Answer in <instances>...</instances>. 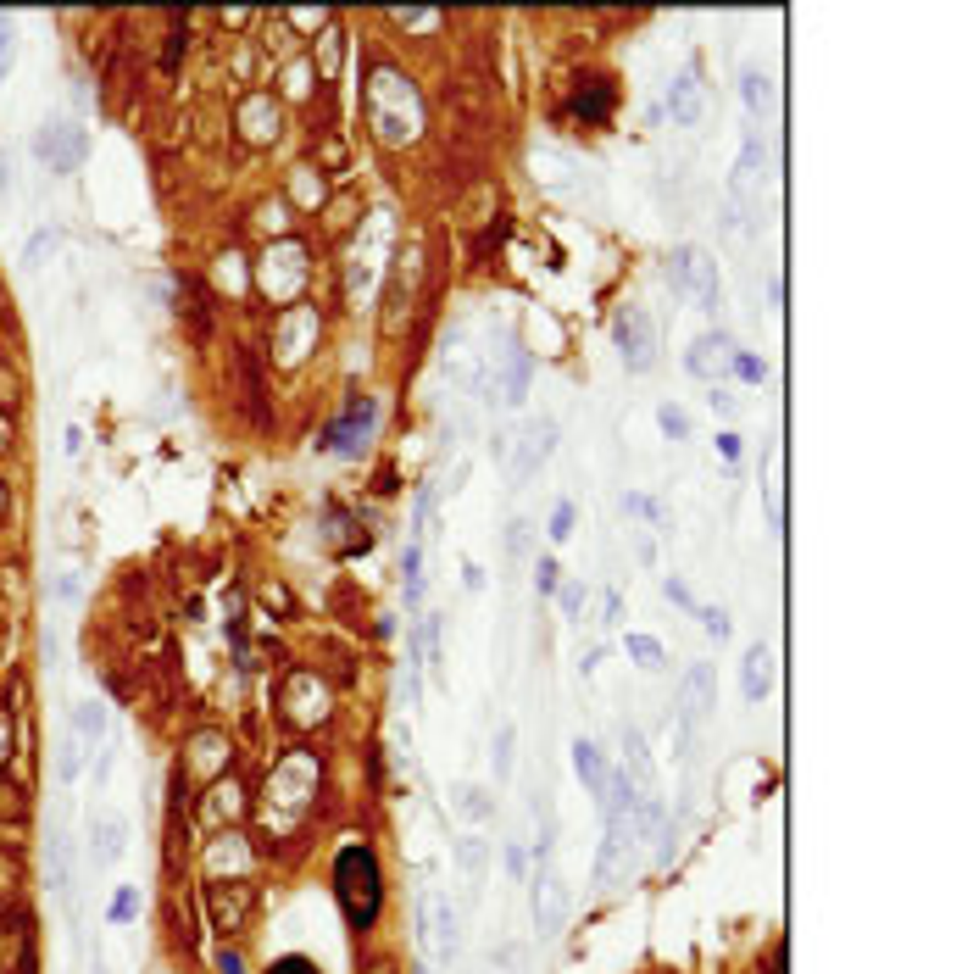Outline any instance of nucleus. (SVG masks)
I'll return each mask as SVG.
<instances>
[{
    "mask_svg": "<svg viewBox=\"0 0 962 974\" xmlns=\"http://www.w3.org/2000/svg\"><path fill=\"white\" fill-rule=\"evenodd\" d=\"M362 107H367V129L379 134V145H412L423 134V100H417L412 78L395 67H373Z\"/></svg>",
    "mask_w": 962,
    "mask_h": 974,
    "instance_id": "f257e3e1",
    "label": "nucleus"
},
{
    "mask_svg": "<svg viewBox=\"0 0 962 974\" xmlns=\"http://www.w3.org/2000/svg\"><path fill=\"white\" fill-rule=\"evenodd\" d=\"M334 897H340V914H345L351 930H373V924H379L384 875H379L373 846H345V852L334 858Z\"/></svg>",
    "mask_w": 962,
    "mask_h": 974,
    "instance_id": "f03ea898",
    "label": "nucleus"
},
{
    "mask_svg": "<svg viewBox=\"0 0 962 974\" xmlns=\"http://www.w3.org/2000/svg\"><path fill=\"white\" fill-rule=\"evenodd\" d=\"M612 340H618V357H623V368H629V373H651L657 368V323H651L645 306H635V301L618 306Z\"/></svg>",
    "mask_w": 962,
    "mask_h": 974,
    "instance_id": "7ed1b4c3",
    "label": "nucleus"
},
{
    "mask_svg": "<svg viewBox=\"0 0 962 974\" xmlns=\"http://www.w3.org/2000/svg\"><path fill=\"white\" fill-rule=\"evenodd\" d=\"M674 708H679V724H684V730H696V724L718 708V669H713V662H690V669L679 674Z\"/></svg>",
    "mask_w": 962,
    "mask_h": 974,
    "instance_id": "20e7f679",
    "label": "nucleus"
},
{
    "mask_svg": "<svg viewBox=\"0 0 962 974\" xmlns=\"http://www.w3.org/2000/svg\"><path fill=\"white\" fill-rule=\"evenodd\" d=\"M568 914H573L568 880H556L551 868H540L534 875V930L540 936H562V930H568Z\"/></svg>",
    "mask_w": 962,
    "mask_h": 974,
    "instance_id": "39448f33",
    "label": "nucleus"
},
{
    "mask_svg": "<svg viewBox=\"0 0 962 974\" xmlns=\"http://www.w3.org/2000/svg\"><path fill=\"white\" fill-rule=\"evenodd\" d=\"M373 424H379V407L357 396V401L345 407V418H340V424H328V429H323V440H318V446H323V451H340V457H357V451L367 446Z\"/></svg>",
    "mask_w": 962,
    "mask_h": 974,
    "instance_id": "423d86ee",
    "label": "nucleus"
},
{
    "mask_svg": "<svg viewBox=\"0 0 962 974\" xmlns=\"http://www.w3.org/2000/svg\"><path fill=\"white\" fill-rule=\"evenodd\" d=\"M529 373H534V351L523 340H512L507 351H501V379H490L485 401H495V390H501L507 407H523V396H529Z\"/></svg>",
    "mask_w": 962,
    "mask_h": 974,
    "instance_id": "0eeeda50",
    "label": "nucleus"
},
{
    "mask_svg": "<svg viewBox=\"0 0 962 974\" xmlns=\"http://www.w3.org/2000/svg\"><path fill=\"white\" fill-rule=\"evenodd\" d=\"M83 129H73V123H45V129H39V139H34V151H39V162H51L56 173H73L78 162H83Z\"/></svg>",
    "mask_w": 962,
    "mask_h": 974,
    "instance_id": "6e6552de",
    "label": "nucleus"
},
{
    "mask_svg": "<svg viewBox=\"0 0 962 974\" xmlns=\"http://www.w3.org/2000/svg\"><path fill=\"white\" fill-rule=\"evenodd\" d=\"M551 451H556V424H551V418H534L529 429L517 434V463H512V485L534 479V473L551 463Z\"/></svg>",
    "mask_w": 962,
    "mask_h": 974,
    "instance_id": "1a4fd4ad",
    "label": "nucleus"
},
{
    "mask_svg": "<svg viewBox=\"0 0 962 974\" xmlns=\"http://www.w3.org/2000/svg\"><path fill=\"white\" fill-rule=\"evenodd\" d=\"M729 357H735V335H729V329H706V335L684 351V368L696 373V379L718 384V379H723V368H729Z\"/></svg>",
    "mask_w": 962,
    "mask_h": 974,
    "instance_id": "9d476101",
    "label": "nucleus"
},
{
    "mask_svg": "<svg viewBox=\"0 0 962 974\" xmlns=\"http://www.w3.org/2000/svg\"><path fill=\"white\" fill-rule=\"evenodd\" d=\"M311 785H318V769H311V757H284L273 774H267V796L284 802V807H306Z\"/></svg>",
    "mask_w": 962,
    "mask_h": 974,
    "instance_id": "9b49d317",
    "label": "nucleus"
},
{
    "mask_svg": "<svg viewBox=\"0 0 962 974\" xmlns=\"http://www.w3.org/2000/svg\"><path fill=\"white\" fill-rule=\"evenodd\" d=\"M667 112H674V123H679V129H696V123H701V112H706V95H701V78H696V67H684V73L674 78V90H667Z\"/></svg>",
    "mask_w": 962,
    "mask_h": 974,
    "instance_id": "f8f14e48",
    "label": "nucleus"
},
{
    "mask_svg": "<svg viewBox=\"0 0 962 974\" xmlns=\"http://www.w3.org/2000/svg\"><path fill=\"white\" fill-rule=\"evenodd\" d=\"M250 885H212V924L223 930V936H234V930L250 919Z\"/></svg>",
    "mask_w": 962,
    "mask_h": 974,
    "instance_id": "ddd939ff",
    "label": "nucleus"
},
{
    "mask_svg": "<svg viewBox=\"0 0 962 974\" xmlns=\"http://www.w3.org/2000/svg\"><path fill=\"white\" fill-rule=\"evenodd\" d=\"M429 919H434V930L423 941H434V952H440L446 963H456V952H462V919H456V907L440 902V897H429Z\"/></svg>",
    "mask_w": 962,
    "mask_h": 974,
    "instance_id": "4468645a",
    "label": "nucleus"
},
{
    "mask_svg": "<svg viewBox=\"0 0 962 974\" xmlns=\"http://www.w3.org/2000/svg\"><path fill=\"white\" fill-rule=\"evenodd\" d=\"M690 301H696L706 318H718V313H723V279H718V262L706 257V251H696V273H690Z\"/></svg>",
    "mask_w": 962,
    "mask_h": 974,
    "instance_id": "2eb2a0df",
    "label": "nucleus"
},
{
    "mask_svg": "<svg viewBox=\"0 0 962 974\" xmlns=\"http://www.w3.org/2000/svg\"><path fill=\"white\" fill-rule=\"evenodd\" d=\"M768 685H773V652L757 640V646H745V662H740V696L745 701H762Z\"/></svg>",
    "mask_w": 962,
    "mask_h": 974,
    "instance_id": "dca6fc26",
    "label": "nucleus"
},
{
    "mask_svg": "<svg viewBox=\"0 0 962 974\" xmlns=\"http://www.w3.org/2000/svg\"><path fill=\"white\" fill-rule=\"evenodd\" d=\"M573 774L584 780V791H590V796H601V791H606V763H601V746H595V740H584V735L573 740Z\"/></svg>",
    "mask_w": 962,
    "mask_h": 974,
    "instance_id": "f3484780",
    "label": "nucleus"
},
{
    "mask_svg": "<svg viewBox=\"0 0 962 974\" xmlns=\"http://www.w3.org/2000/svg\"><path fill=\"white\" fill-rule=\"evenodd\" d=\"M762 168H768V151H762V134H751V139L740 145V168H735V184H729V195H745L751 184L762 178Z\"/></svg>",
    "mask_w": 962,
    "mask_h": 974,
    "instance_id": "a211bd4d",
    "label": "nucleus"
},
{
    "mask_svg": "<svg viewBox=\"0 0 962 974\" xmlns=\"http://www.w3.org/2000/svg\"><path fill=\"white\" fill-rule=\"evenodd\" d=\"M451 807H456L462 819H473V824L495 819V796L485 791V785H456V791H451Z\"/></svg>",
    "mask_w": 962,
    "mask_h": 974,
    "instance_id": "6ab92c4d",
    "label": "nucleus"
},
{
    "mask_svg": "<svg viewBox=\"0 0 962 974\" xmlns=\"http://www.w3.org/2000/svg\"><path fill=\"white\" fill-rule=\"evenodd\" d=\"M240 123H245V134H250V139H273V134H279V112H273V100H267V95L245 100Z\"/></svg>",
    "mask_w": 962,
    "mask_h": 974,
    "instance_id": "aec40b11",
    "label": "nucleus"
},
{
    "mask_svg": "<svg viewBox=\"0 0 962 974\" xmlns=\"http://www.w3.org/2000/svg\"><path fill=\"white\" fill-rule=\"evenodd\" d=\"M740 95H745L751 117H768V112H773V78H768L762 67H745V78H740Z\"/></svg>",
    "mask_w": 962,
    "mask_h": 974,
    "instance_id": "412c9836",
    "label": "nucleus"
},
{
    "mask_svg": "<svg viewBox=\"0 0 962 974\" xmlns=\"http://www.w3.org/2000/svg\"><path fill=\"white\" fill-rule=\"evenodd\" d=\"M100 735H106V708H100V701H78V713H73V740H78V746H95Z\"/></svg>",
    "mask_w": 962,
    "mask_h": 974,
    "instance_id": "4be33fe9",
    "label": "nucleus"
},
{
    "mask_svg": "<svg viewBox=\"0 0 962 974\" xmlns=\"http://www.w3.org/2000/svg\"><path fill=\"white\" fill-rule=\"evenodd\" d=\"M122 841H129V824H122V819H100L95 824V863H117Z\"/></svg>",
    "mask_w": 962,
    "mask_h": 974,
    "instance_id": "5701e85b",
    "label": "nucleus"
},
{
    "mask_svg": "<svg viewBox=\"0 0 962 974\" xmlns=\"http://www.w3.org/2000/svg\"><path fill=\"white\" fill-rule=\"evenodd\" d=\"M690 273H696V245H674V257H667V289L679 301H690Z\"/></svg>",
    "mask_w": 962,
    "mask_h": 974,
    "instance_id": "b1692460",
    "label": "nucleus"
},
{
    "mask_svg": "<svg viewBox=\"0 0 962 974\" xmlns=\"http://www.w3.org/2000/svg\"><path fill=\"white\" fill-rule=\"evenodd\" d=\"M451 858H456V868H462V875H485L490 868V846L478 841V835H462V841H451Z\"/></svg>",
    "mask_w": 962,
    "mask_h": 974,
    "instance_id": "393cba45",
    "label": "nucleus"
},
{
    "mask_svg": "<svg viewBox=\"0 0 962 974\" xmlns=\"http://www.w3.org/2000/svg\"><path fill=\"white\" fill-rule=\"evenodd\" d=\"M401 590H406V607L423 602V546L417 541L401 551Z\"/></svg>",
    "mask_w": 962,
    "mask_h": 974,
    "instance_id": "a878e982",
    "label": "nucleus"
},
{
    "mask_svg": "<svg viewBox=\"0 0 962 974\" xmlns=\"http://www.w3.org/2000/svg\"><path fill=\"white\" fill-rule=\"evenodd\" d=\"M623 652H629V657L640 662L645 674H662V669H667V652H662V640H651V635H629V640H623Z\"/></svg>",
    "mask_w": 962,
    "mask_h": 974,
    "instance_id": "bb28decb",
    "label": "nucleus"
},
{
    "mask_svg": "<svg viewBox=\"0 0 962 974\" xmlns=\"http://www.w3.org/2000/svg\"><path fill=\"white\" fill-rule=\"evenodd\" d=\"M512 746H517V730H512V724H501V730H495V740H490L495 780H507V774H512Z\"/></svg>",
    "mask_w": 962,
    "mask_h": 974,
    "instance_id": "cd10ccee",
    "label": "nucleus"
},
{
    "mask_svg": "<svg viewBox=\"0 0 962 974\" xmlns=\"http://www.w3.org/2000/svg\"><path fill=\"white\" fill-rule=\"evenodd\" d=\"M657 424H662V434H667V440H690V418H684V412H679L674 401H667V407H657Z\"/></svg>",
    "mask_w": 962,
    "mask_h": 974,
    "instance_id": "c85d7f7f",
    "label": "nucleus"
},
{
    "mask_svg": "<svg viewBox=\"0 0 962 974\" xmlns=\"http://www.w3.org/2000/svg\"><path fill=\"white\" fill-rule=\"evenodd\" d=\"M556 602H562V618H568V624H579V613H584V602H590V590H584V585H556Z\"/></svg>",
    "mask_w": 962,
    "mask_h": 974,
    "instance_id": "c756f323",
    "label": "nucleus"
},
{
    "mask_svg": "<svg viewBox=\"0 0 962 974\" xmlns=\"http://www.w3.org/2000/svg\"><path fill=\"white\" fill-rule=\"evenodd\" d=\"M78 769H83V757H78V740H61V757H56V780H61V785H73V780H78Z\"/></svg>",
    "mask_w": 962,
    "mask_h": 974,
    "instance_id": "7c9ffc66",
    "label": "nucleus"
},
{
    "mask_svg": "<svg viewBox=\"0 0 962 974\" xmlns=\"http://www.w3.org/2000/svg\"><path fill=\"white\" fill-rule=\"evenodd\" d=\"M529 529H534V524H523V518L507 529V557H512V563H523V557H529V541H534Z\"/></svg>",
    "mask_w": 962,
    "mask_h": 974,
    "instance_id": "2f4dec72",
    "label": "nucleus"
},
{
    "mask_svg": "<svg viewBox=\"0 0 962 974\" xmlns=\"http://www.w3.org/2000/svg\"><path fill=\"white\" fill-rule=\"evenodd\" d=\"M134 914H139V891H134V885H122L117 897H112V919H117V924H129Z\"/></svg>",
    "mask_w": 962,
    "mask_h": 974,
    "instance_id": "473e14b6",
    "label": "nucleus"
},
{
    "mask_svg": "<svg viewBox=\"0 0 962 974\" xmlns=\"http://www.w3.org/2000/svg\"><path fill=\"white\" fill-rule=\"evenodd\" d=\"M696 618H701V630L713 640H729V613L723 607H696Z\"/></svg>",
    "mask_w": 962,
    "mask_h": 974,
    "instance_id": "72a5a7b5",
    "label": "nucleus"
},
{
    "mask_svg": "<svg viewBox=\"0 0 962 974\" xmlns=\"http://www.w3.org/2000/svg\"><path fill=\"white\" fill-rule=\"evenodd\" d=\"M729 368H735L740 379H751V384H762V379H768V368L751 357V351H735V357H729Z\"/></svg>",
    "mask_w": 962,
    "mask_h": 974,
    "instance_id": "f704fd0d",
    "label": "nucleus"
},
{
    "mask_svg": "<svg viewBox=\"0 0 962 974\" xmlns=\"http://www.w3.org/2000/svg\"><path fill=\"white\" fill-rule=\"evenodd\" d=\"M556 574H562V568L551 563V557H540V563H534V590H540V596H556V585H562Z\"/></svg>",
    "mask_w": 962,
    "mask_h": 974,
    "instance_id": "c9c22d12",
    "label": "nucleus"
},
{
    "mask_svg": "<svg viewBox=\"0 0 962 974\" xmlns=\"http://www.w3.org/2000/svg\"><path fill=\"white\" fill-rule=\"evenodd\" d=\"M267 974H318V963H311V958H301V952H289V958H279V963L267 969Z\"/></svg>",
    "mask_w": 962,
    "mask_h": 974,
    "instance_id": "e433bc0d",
    "label": "nucleus"
},
{
    "mask_svg": "<svg viewBox=\"0 0 962 974\" xmlns=\"http://www.w3.org/2000/svg\"><path fill=\"white\" fill-rule=\"evenodd\" d=\"M568 535H573V502H562L551 512V541H568Z\"/></svg>",
    "mask_w": 962,
    "mask_h": 974,
    "instance_id": "4c0bfd02",
    "label": "nucleus"
},
{
    "mask_svg": "<svg viewBox=\"0 0 962 974\" xmlns=\"http://www.w3.org/2000/svg\"><path fill=\"white\" fill-rule=\"evenodd\" d=\"M45 251H56V234H51V229H39V234L28 240V267L45 262Z\"/></svg>",
    "mask_w": 962,
    "mask_h": 974,
    "instance_id": "58836bf2",
    "label": "nucleus"
},
{
    "mask_svg": "<svg viewBox=\"0 0 962 974\" xmlns=\"http://www.w3.org/2000/svg\"><path fill=\"white\" fill-rule=\"evenodd\" d=\"M706 401H713V412H723V418H735V412H740V401L729 396L723 384H713V396H706Z\"/></svg>",
    "mask_w": 962,
    "mask_h": 974,
    "instance_id": "ea45409f",
    "label": "nucleus"
},
{
    "mask_svg": "<svg viewBox=\"0 0 962 974\" xmlns=\"http://www.w3.org/2000/svg\"><path fill=\"white\" fill-rule=\"evenodd\" d=\"M618 618H623V596L606 590V596H601V624H618Z\"/></svg>",
    "mask_w": 962,
    "mask_h": 974,
    "instance_id": "a19ab883",
    "label": "nucleus"
},
{
    "mask_svg": "<svg viewBox=\"0 0 962 974\" xmlns=\"http://www.w3.org/2000/svg\"><path fill=\"white\" fill-rule=\"evenodd\" d=\"M217 974H245V958H240L234 946H223V952H217Z\"/></svg>",
    "mask_w": 962,
    "mask_h": 974,
    "instance_id": "79ce46f5",
    "label": "nucleus"
},
{
    "mask_svg": "<svg viewBox=\"0 0 962 974\" xmlns=\"http://www.w3.org/2000/svg\"><path fill=\"white\" fill-rule=\"evenodd\" d=\"M662 590H667V602H679V607H696V596H690V585H684V579H667Z\"/></svg>",
    "mask_w": 962,
    "mask_h": 974,
    "instance_id": "37998d69",
    "label": "nucleus"
},
{
    "mask_svg": "<svg viewBox=\"0 0 962 974\" xmlns=\"http://www.w3.org/2000/svg\"><path fill=\"white\" fill-rule=\"evenodd\" d=\"M12 67V23H0V78Z\"/></svg>",
    "mask_w": 962,
    "mask_h": 974,
    "instance_id": "c03bdc74",
    "label": "nucleus"
},
{
    "mask_svg": "<svg viewBox=\"0 0 962 974\" xmlns=\"http://www.w3.org/2000/svg\"><path fill=\"white\" fill-rule=\"evenodd\" d=\"M718 451H723L729 463H735V457H740V434H735V429H729V434H718Z\"/></svg>",
    "mask_w": 962,
    "mask_h": 974,
    "instance_id": "a18cd8bd",
    "label": "nucleus"
},
{
    "mask_svg": "<svg viewBox=\"0 0 962 974\" xmlns=\"http://www.w3.org/2000/svg\"><path fill=\"white\" fill-rule=\"evenodd\" d=\"M462 585H468V590H485V568L468 563V568H462Z\"/></svg>",
    "mask_w": 962,
    "mask_h": 974,
    "instance_id": "49530a36",
    "label": "nucleus"
},
{
    "mask_svg": "<svg viewBox=\"0 0 962 974\" xmlns=\"http://www.w3.org/2000/svg\"><path fill=\"white\" fill-rule=\"evenodd\" d=\"M12 752V724H0V757Z\"/></svg>",
    "mask_w": 962,
    "mask_h": 974,
    "instance_id": "de8ad7c7",
    "label": "nucleus"
},
{
    "mask_svg": "<svg viewBox=\"0 0 962 974\" xmlns=\"http://www.w3.org/2000/svg\"><path fill=\"white\" fill-rule=\"evenodd\" d=\"M0 446H6V424H0Z\"/></svg>",
    "mask_w": 962,
    "mask_h": 974,
    "instance_id": "09e8293b",
    "label": "nucleus"
}]
</instances>
